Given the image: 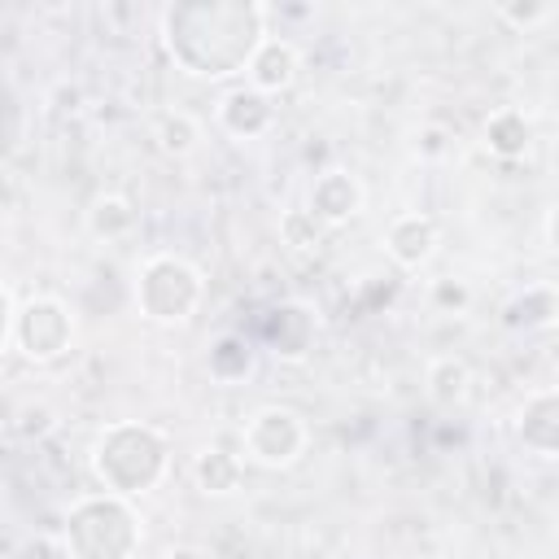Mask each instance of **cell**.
<instances>
[{
  "label": "cell",
  "instance_id": "obj_4",
  "mask_svg": "<svg viewBox=\"0 0 559 559\" xmlns=\"http://www.w3.org/2000/svg\"><path fill=\"white\" fill-rule=\"evenodd\" d=\"M70 345H74V314L57 293L17 297V288L4 284V354L44 367L66 358Z\"/></svg>",
  "mask_w": 559,
  "mask_h": 559
},
{
  "label": "cell",
  "instance_id": "obj_26",
  "mask_svg": "<svg viewBox=\"0 0 559 559\" xmlns=\"http://www.w3.org/2000/svg\"><path fill=\"white\" fill-rule=\"evenodd\" d=\"M542 231H546V245H550V253L559 258V205L546 214V223H542Z\"/></svg>",
  "mask_w": 559,
  "mask_h": 559
},
{
  "label": "cell",
  "instance_id": "obj_13",
  "mask_svg": "<svg viewBox=\"0 0 559 559\" xmlns=\"http://www.w3.org/2000/svg\"><path fill=\"white\" fill-rule=\"evenodd\" d=\"M297 74H301V52H297V44H293L288 35H266V39L258 44L249 70H245V83L258 87V92H266V96H280V92H288V87L297 83Z\"/></svg>",
  "mask_w": 559,
  "mask_h": 559
},
{
  "label": "cell",
  "instance_id": "obj_2",
  "mask_svg": "<svg viewBox=\"0 0 559 559\" xmlns=\"http://www.w3.org/2000/svg\"><path fill=\"white\" fill-rule=\"evenodd\" d=\"M87 472L100 489L135 502L170 476V437L144 419H109L87 445Z\"/></svg>",
  "mask_w": 559,
  "mask_h": 559
},
{
  "label": "cell",
  "instance_id": "obj_1",
  "mask_svg": "<svg viewBox=\"0 0 559 559\" xmlns=\"http://www.w3.org/2000/svg\"><path fill=\"white\" fill-rule=\"evenodd\" d=\"M266 4L258 0H183L157 13L166 57L192 79L245 74L266 31Z\"/></svg>",
  "mask_w": 559,
  "mask_h": 559
},
{
  "label": "cell",
  "instance_id": "obj_8",
  "mask_svg": "<svg viewBox=\"0 0 559 559\" xmlns=\"http://www.w3.org/2000/svg\"><path fill=\"white\" fill-rule=\"evenodd\" d=\"M275 118H280V109H275V96H266V92H258V87H249V83H236V87H227L218 100H214V122H218V131L223 135H231V140H262L271 127H275Z\"/></svg>",
  "mask_w": 559,
  "mask_h": 559
},
{
  "label": "cell",
  "instance_id": "obj_20",
  "mask_svg": "<svg viewBox=\"0 0 559 559\" xmlns=\"http://www.w3.org/2000/svg\"><path fill=\"white\" fill-rule=\"evenodd\" d=\"M319 236H323V223H319L306 205H293V210L280 214V240H284V245H293V249H314Z\"/></svg>",
  "mask_w": 559,
  "mask_h": 559
},
{
  "label": "cell",
  "instance_id": "obj_19",
  "mask_svg": "<svg viewBox=\"0 0 559 559\" xmlns=\"http://www.w3.org/2000/svg\"><path fill=\"white\" fill-rule=\"evenodd\" d=\"M153 140H157V148H162L166 157H188V153H197V144H201V122H197L188 109H166V114H157V122H153Z\"/></svg>",
  "mask_w": 559,
  "mask_h": 559
},
{
  "label": "cell",
  "instance_id": "obj_7",
  "mask_svg": "<svg viewBox=\"0 0 559 559\" xmlns=\"http://www.w3.org/2000/svg\"><path fill=\"white\" fill-rule=\"evenodd\" d=\"M319 341V314L306 301H275L258 323V345L275 362H306Z\"/></svg>",
  "mask_w": 559,
  "mask_h": 559
},
{
  "label": "cell",
  "instance_id": "obj_21",
  "mask_svg": "<svg viewBox=\"0 0 559 559\" xmlns=\"http://www.w3.org/2000/svg\"><path fill=\"white\" fill-rule=\"evenodd\" d=\"M555 13H559L555 4H537V0H498L493 4V17L507 22L511 31H533V26L550 22Z\"/></svg>",
  "mask_w": 559,
  "mask_h": 559
},
{
  "label": "cell",
  "instance_id": "obj_9",
  "mask_svg": "<svg viewBox=\"0 0 559 559\" xmlns=\"http://www.w3.org/2000/svg\"><path fill=\"white\" fill-rule=\"evenodd\" d=\"M380 245H384V253L393 258V266H402V271H424V266L437 258V249H441V227H437V218L424 214V210H402V214L389 218Z\"/></svg>",
  "mask_w": 559,
  "mask_h": 559
},
{
  "label": "cell",
  "instance_id": "obj_12",
  "mask_svg": "<svg viewBox=\"0 0 559 559\" xmlns=\"http://www.w3.org/2000/svg\"><path fill=\"white\" fill-rule=\"evenodd\" d=\"M498 319H502L507 332H524V336L559 328V284H550V280H533V284L515 288V293L502 301Z\"/></svg>",
  "mask_w": 559,
  "mask_h": 559
},
{
  "label": "cell",
  "instance_id": "obj_6",
  "mask_svg": "<svg viewBox=\"0 0 559 559\" xmlns=\"http://www.w3.org/2000/svg\"><path fill=\"white\" fill-rule=\"evenodd\" d=\"M310 450V424L301 419V411L293 406H258L245 424H240V454L249 467L262 472H284L293 467L301 454Z\"/></svg>",
  "mask_w": 559,
  "mask_h": 559
},
{
  "label": "cell",
  "instance_id": "obj_15",
  "mask_svg": "<svg viewBox=\"0 0 559 559\" xmlns=\"http://www.w3.org/2000/svg\"><path fill=\"white\" fill-rule=\"evenodd\" d=\"M480 144H485V153L498 157V162H520V157H528V148H533V122H528V114H524L520 105H498V109L485 118V127H480Z\"/></svg>",
  "mask_w": 559,
  "mask_h": 559
},
{
  "label": "cell",
  "instance_id": "obj_17",
  "mask_svg": "<svg viewBox=\"0 0 559 559\" xmlns=\"http://www.w3.org/2000/svg\"><path fill=\"white\" fill-rule=\"evenodd\" d=\"M83 227H87L92 240H105V245L131 240L135 227H140V210H135V201L122 197V192H100V197H92V205L83 210Z\"/></svg>",
  "mask_w": 559,
  "mask_h": 559
},
{
  "label": "cell",
  "instance_id": "obj_25",
  "mask_svg": "<svg viewBox=\"0 0 559 559\" xmlns=\"http://www.w3.org/2000/svg\"><path fill=\"white\" fill-rule=\"evenodd\" d=\"M157 559H214L205 546H192V542H175V546H166Z\"/></svg>",
  "mask_w": 559,
  "mask_h": 559
},
{
  "label": "cell",
  "instance_id": "obj_23",
  "mask_svg": "<svg viewBox=\"0 0 559 559\" xmlns=\"http://www.w3.org/2000/svg\"><path fill=\"white\" fill-rule=\"evenodd\" d=\"M428 301H432V310H441V314H463V310L472 306V288H467V280L445 275V280H432Z\"/></svg>",
  "mask_w": 559,
  "mask_h": 559
},
{
  "label": "cell",
  "instance_id": "obj_24",
  "mask_svg": "<svg viewBox=\"0 0 559 559\" xmlns=\"http://www.w3.org/2000/svg\"><path fill=\"white\" fill-rule=\"evenodd\" d=\"M445 140H450L445 127H424V131L415 135V153H419V157H445V148H450Z\"/></svg>",
  "mask_w": 559,
  "mask_h": 559
},
{
  "label": "cell",
  "instance_id": "obj_16",
  "mask_svg": "<svg viewBox=\"0 0 559 559\" xmlns=\"http://www.w3.org/2000/svg\"><path fill=\"white\" fill-rule=\"evenodd\" d=\"M258 367V345L245 332H218L205 345V371L214 384H245Z\"/></svg>",
  "mask_w": 559,
  "mask_h": 559
},
{
  "label": "cell",
  "instance_id": "obj_5",
  "mask_svg": "<svg viewBox=\"0 0 559 559\" xmlns=\"http://www.w3.org/2000/svg\"><path fill=\"white\" fill-rule=\"evenodd\" d=\"M135 310L157 323V328H183L192 323V314L205 301V275L183 258V253H148L135 266V284H131Z\"/></svg>",
  "mask_w": 559,
  "mask_h": 559
},
{
  "label": "cell",
  "instance_id": "obj_18",
  "mask_svg": "<svg viewBox=\"0 0 559 559\" xmlns=\"http://www.w3.org/2000/svg\"><path fill=\"white\" fill-rule=\"evenodd\" d=\"M472 389V367L459 358V354H437L428 367H424V393L432 406H459Z\"/></svg>",
  "mask_w": 559,
  "mask_h": 559
},
{
  "label": "cell",
  "instance_id": "obj_10",
  "mask_svg": "<svg viewBox=\"0 0 559 559\" xmlns=\"http://www.w3.org/2000/svg\"><path fill=\"white\" fill-rule=\"evenodd\" d=\"M511 432L524 454L533 459H559V384L555 389H533L511 419Z\"/></svg>",
  "mask_w": 559,
  "mask_h": 559
},
{
  "label": "cell",
  "instance_id": "obj_14",
  "mask_svg": "<svg viewBox=\"0 0 559 559\" xmlns=\"http://www.w3.org/2000/svg\"><path fill=\"white\" fill-rule=\"evenodd\" d=\"M245 454L240 450H227V445H201L192 454V485L205 493V498H231L245 489Z\"/></svg>",
  "mask_w": 559,
  "mask_h": 559
},
{
  "label": "cell",
  "instance_id": "obj_3",
  "mask_svg": "<svg viewBox=\"0 0 559 559\" xmlns=\"http://www.w3.org/2000/svg\"><path fill=\"white\" fill-rule=\"evenodd\" d=\"M61 542L70 559H135L144 542V520L131 498L92 489L66 507Z\"/></svg>",
  "mask_w": 559,
  "mask_h": 559
},
{
  "label": "cell",
  "instance_id": "obj_22",
  "mask_svg": "<svg viewBox=\"0 0 559 559\" xmlns=\"http://www.w3.org/2000/svg\"><path fill=\"white\" fill-rule=\"evenodd\" d=\"M9 559H70V550H66L61 533L35 528V533H22V537L9 546Z\"/></svg>",
  "mask_w": 559,
  "mask_h": 559
},
{
  "label": "cell",
  "instance_id": "obj_11",
  "mask_svg": "<svg viewBox=\"0 0 559 559\" xmlns=\"http://www.w3.org/2000/svg\"><path fill=\"white\" fill-rule=\"evenodd\" d=\"M362 205H367V188H362V179H358L354 170H345V166H328V170L314 175L306 210H310L323 227H345L349 218L362 214Z\"/></svg>",
  "mask_w": 559,
  "mask_h": 559
}]
</instances>
